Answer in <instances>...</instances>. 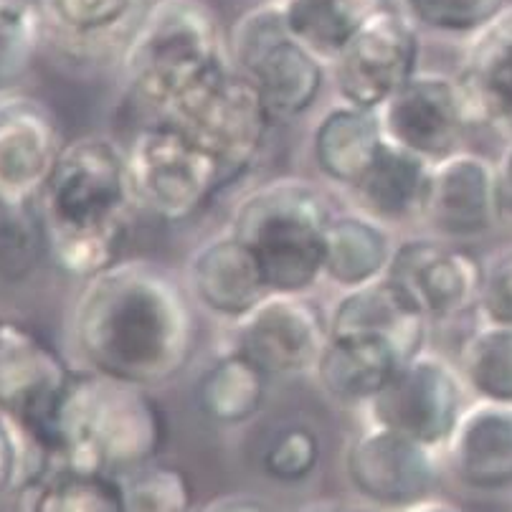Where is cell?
Here are the masks:
<instances>
[{"mask_svg":"<svg viewBox=\"0 0 512 512\" xmlns=\"http://www.w3.org/2000/svg\"><path fill=\"white\" fill-rule=\"evenodd\" d=\"M467 393L459 365L424 348L398 365L383 391L365 406V414L368 424L386 426L444 452L467 409Z\"/></svg>","mask_w":512,"mask_h":512,"instance_id":"ba28073f","label":"cell"},{"mask_svg":"<svg viewBox=\"0 0 512 512\" xmlns=\"http://www.w3.org/2000/svg\"><path fill=\"white\" fill-rule=\"evenodd\" d=\"M383 142L386 135L378 112L338 99L312 127V163L320 178L350 193L378 158Z\"/></svg>","mask_w":512,"mask_h":512,"instance_id":"44dd1931","label":"cell"},{"mask_svg":"<svg viewBox=\"0 0 512 512\" xmlns=\"http://www.w3.org/2000/svg\"><path fill=\"white\" fill-rule=\"evenodd\" d=\"M431 168L434 165L424 158L386 140L368 173L350 191V198L358 211L368 213L388 229L421 224Z\"/></svg>","mask_w":512,"mask_h":512,"instance_id":"603a6c76","label":"cell"},{"mask_svg":"<svg viewBox=\"0 0 512 512\" xmlns=\"http://www.w3.org/2000/svg\"><path fill=\"white\" fill-rule=\"evenodd\" d=\"M3 322H6V317H0V343H3Z\"/></svg>","mask_w":512,"mask_h":512,"instance_id":"b9f144b4","label":"cell"},{"mask_svg":"<svg viewBox=\"0 0 512 512\" xmlns=\"http://www.w3.org/2000/svg\"><path fill=\"white\" fill-rule=\"evenodd\" d=\"M127 512H193V485L188 474L158 459L122 477Z\"/></svg>","mask_w":512,"mask_h":512,"instance_id":"d6a6232c","label":"cell"},{"mask_svg":"<svg viewBox=\"0 0 512 512\" xmlns=\"http://www.w3.org/2000/svg\"><path fill=\"white\" fill-rule=\"evenodd\" d=\"M322 459V439L315 426L289 424L274 434L262 454V469L269 480L297 485L315 474Z\"/></svg>","mask_w":512,"mask_h":512,"instance_id":"836d02e7","label":"cell"},{"mask_svg":"<svg viewBox=\"0 0 512 512\" xmlns=\"http://www.w3.org/2000/svg\"><path fill=\"white\" fill-rule=\"evenodd\" d=\"M378 3H391V0H378Z\"/></svg>","mask_w":512,"mask_h":512,"instance_id":"7bdbcfd3","label":"cell"},{"mask_svg":"<svg viewBox=\"0 0 512 512\" xmlns=\"http://www.w3.org/2000/svg\"><path fill=\"white\" fill-rule=\"evenodd\" d=\"M289 31L327 66L338 59L378 0H279Z\"/></svg>","mask_w":512,"mask_h":512,"instance_id":"4316f807","label":"cell"},{"mask_svg":"<svg viewBox=\"0 0 512 512\" xmlns=\"http://www.w3.org/2000/svg\"><path fill=\"white\" fill-rule=\"evenodd\" d=\"M206 512H272L267 505H262L259 500H251V497H224V500L211 502L208 507H203Z\"/></svg>","mask_w":512,"mask_h":512,"instance_id":"74e56055","label":"cell"},{"mask_svg":"<svg viewBox=\"0 0 512 512\" xmlns=\"http://www.w3.org/2000/svg\"><path fill=\"white\" fill-rule=\"evenodd\" d=\"M388 282L426 322H452L477 312L485 264L464 244L421 234L398 241Z\"/></svg>","mask_w":512,"mask_h":512,"instance_id":"30bf717a","label":"cell"},{"mask_svg":"<svg viewBox=\"0 0 512 512\" xmlns=\"http://www.w3.org/2000/svg\"><path fill=\"white\" fill-rule=\"evenodd\" d=\"M480 322H500L512 325V246L492 256L485 264V282H482L480 302H477Z\"/></svg>","mask_w":512,"mask_h":512,"instance_id":"d590c367","label":"cell"},{"mask_svg":"<svg viewBox=\"0 0 512 512\" xmlns=\"http://www.w3.org/2000/svg\"><path fill=\"white\" fill-rule=\"evenodd\" d=\"M26 512H127L125 482L94 469H51L28 487Z\"/></svg>","mask_w":512,"mask_h":512,"instance_id":"83f0119b","label":"cell"},{"mask_svg":"<svg viewBox=\"0 0 512 512\" xmlns=\"http://www.w3.org/2000/svg\"><path fill=\"white\" fill-rule=\"evenodd\" d=\"M44 41L36 6L0 3V99L16 92L31 74Z\"/></svg>","mask_w":512,"mask_h":512,"instance_id":"4dcf8cb0","label":"cell"},{"mask_svg":"<svg viewBox=\"0 0 512 512\" xmlns=\"http://www.w3.org/2000/svg\"><path fill=\"white\" fill-rule=\"evenodd\" d=\"M153 0H36L41 28L66 56L97 59L122 54Z\"/></svg>","mask_w":512,"mask_h":512,"instance_id":"ffe728a7","label":"cell"},{"mask_svg":"<svg viewBox=\"0 0 512 512\" xmlns=\"http://www.w3.org/2000/svg\"><path fill=\"white\" fill-rule=\"evenodd\" d=\"M404 360V355L381 338L330 335L312 376L333 404L365 411Z\"/></svg>","mask_w":512,"mask_h":512,"instance_id":"7402d4cb","label":"cell"},{"mask_svg":"<svg viewBox=\"0 0 512 512\" xmlns=\"http://www.w3.org/2000/svg\"><path fill=\"white\" fill-rule=\"evenodd\" d=\"M186 277L191 300L226 325H236L269 295L254 254L229 229L193 251Z\"/></svg>","mask_w":512,"mask_h":512,"instance_id":"e0dca14e","label":"cell"},{"mask_svg":"<svg viewBox=\"0 0 512 512\" xmlns=\"http://www.w3.org/2000/svg\"><path fill=\"white\" fill-rule=\"evenodd\" d=\"M71 340L92 371L135 386H165L186 371L196 350L191 295L160 264L117 259L82 282Z\"/></svg>","mask_w":512,"mask_h":512,"instance_id":"6da1fadb","label":"cell"},{"mask_svg":"<svg viewBox=\"0 0 512 512\" xmlns=\"http://www.w3.org/2000/svg\"><path fill=\"white\" fill-rule=\"evenodd\" d=\"M193 512H206V510H193Z\"/></svg>","mask_w":512,"mask_h":512,"instance_id":"ee69618b","label":"cell"},{"mask_svg":"<svg viewBox=\"0 0 512 512\" xmlns=\"http://www.w3.org/2000/svg\"><path fill=\"white\" fill-rule=\"evenodd\" d=\"M173 122L188 127L211 148L224 168L226 186L259 163L277 125L259 92L236 69Z\"/></svg>","mask_w":512,"mask_h":512,"instance_id":"5bb4252c","label":"cell"},{"mask_svg":"<svg viewBox=\"0 0 512 512\" xmlns=\"http://www.w3.org/2000/svg\"><path fill=\"white\" fill-rule=\"evenodd\" d=\"M41 480V464L16 421L0 411V500Z\"/></svg>","mask_w":512,"mask_h":512,"instance_id":"e575fe53","label":"cell"},{"mask_svg":"<svg viewBox=\"0 0 512 512\" xmlns=\"http://www.w3.org/2000/svg\"><path fill=\"white\" fill-rule=\"evenodd\" d=\"M132 196L163 224H186L226 188L206 142L173 120H145L125 148Z\"/></svg>","mask_w":512,"mask_h":512,"instance_id":"8992f818","label":"cell"},{"mask_svg":"<svg viewBox=\"0 0 512 512\" xmlns=\"http://www.w3.org/2000/svg\"><path fill=\"white\" fill-rule=\"evenodd\" d=\"M145 120H178L229 74V36L203 0H153L120 54Z\"/></svg>","mask_w":512,"mask_h":512,"instance_id":"277c9868","label":"cell"},{"mask_svg":"<svg viewBox=\"0 0 512 512\" xmlns=\"http://www.w3.org/2000/svg\"><path fill=\"white\" fill-rule=\"evenodd\" d=\"M497 163V183H500L502 221L512 226V142H507Z\"/></svg>","mask_w":512,"mask_h":512,"instance_id":"8d00e7d4","label":"cell"},{"mask_svg":"<svg viewBox=\"0 0 512 512\" xmlns=\"http://www.w3.org/2000/svg\"><path fill=\"white\" fill-rule=\"evenodd\" d=\"M327 320H330V335L381 338L406 360L426 348L429 322L401 297V292L386 277L343 292Z\"/></svg>","mask_w":512,"mask_h":512,"instance_id":"cb8c5ba5","label":"cell"},{"mask_svg":"<svg viewBox=\"0 0 512 512\" xmlns=\"http://www.w3.org/2000/svg\"><path fill=\"white\" fill-rule=\"evenodd\" d=\"M421 28L444 39H472L505 8V0H398Z\"/></svg>","mask_w":512,"mask_h":512,"instance_id":"1f68e13d","label":"cell"},{"mask_svg":"<svg viewBox=\"0 0 512 512\" xmlns=\"http://www.w3.org/2000/svg\"><path fill=\"white\" fill-rule=\"evenodd\" d=\"M378 115L388 142L431 165L464 150V137L474 127L457 77L444 71L421 69Z\"/></svg>","mask_w":512,"mask_h":512,"instance_id":"4fadbf2b","label":"cell"},{"mask_svg":"<svg viewBox=\"0 0 512 512\" xmlns=\"http://www.w3.org/2000/svg\"><path fill=\"white\" fill-rule=\"evenodd\" d=\"M0 3H13V6H36V0H0Z\"/></svg>","mask_w":512,"mask_h":512,"instance_id":"60d3db41","label":"cell"},{"mask_svg":"<svg viewBox=\"0 0 512 512\" xmlns=\"http://www.w3.org/2000/svg\"><path fill=\"white\" fill-rule=\"evenodd\" d=\"M44 259H49V241L39 208H0V282H28Z\"/></svg>","mask_w":512,"mask_h":512,"instance_id":"f546056e","label":"cell"},{"mask_svg":"<svg viewBox=\"0 0 512 512\" xmlns=\"http://www.w3.org/2000/svg\"><path fill=\"white\" fill-rule=\"evenodd\" d=\"M269 381L244 353L226 348L198 381V406L213 424L241 426L264 409Z\"/></svg>","mask_w":512,"mask_h":512,"instance_id":"484cf974","label":"cell"},{"mask_svg":"<svg viewBox=\"0 0 512 512\" xmlns=\"http://www.w3.org/2000/svg\"><path fill=\"white\" fill-rule=\"evenodd\" d=\"M454 77L472 125L512 142V6L467 39Z\"/></svg>","mask_w":512,"mask_h":512,"instance_id":"ac0fdd59","label":"cell"},{"mask_svg":"<svg viewBox=\"0 0 512 512\" xmlns=\"http://www.w3.org/2000/svg\"><path fill=\"white\" fill-rule=\"evenodd\" d=\"M444 459L467 490H512V404L474 398L449 436Z\"/></svg>","mask_w":512,"mask_h":512,"instance_id":"d6986e66","label":"cell"},{"mask_svg":"<svg viewBox=\"0 0 512 512\" xmlns=\"http://www.w3.org/2000/svg\"><path fill=\"white\" fill-rule=\"evenodd\" d=\"M457 365L469 396L512 404V325L480 322L462 343Z\"/></svg>","mask_w":512,"mask_h":512,"instance_id":"f1b7e54d","label":"cell"},{"mask_svg":"<svg viewBox=\"0 0 512 512\" xmlns=\"http://www.w3.org/2000/svg\"><path fill=\"white\" fill-rule=\"evenodd\" d=\"M330 69L338 99L378 112L421 71V28L401 8L378 6Z\"/></svg>","mask_w":512,"mask_h":512,"instance_id":"9c48e42d","label":"cell"},{"mask_svg":"<svg viewBox=\"0 0 512 512\" xmlns=\"http://www.w3.org/2000/svg\"><path fill=\"white\" fill-rule=\"evenodd\" d=\"M64 145L44 102L11 94L0 99V208L36 206Z\"/></svg>","mask_w":512,"mask_h":512,"instance_id":"2e32d148","label":"cell"},{"mask_svg":"<svg viewBox=\"0 0 512 512\" xmlns=\"http://www.w3.org/2000/svg\"><path fill=\"white\" fill-rule=\"evenodd\" d=\"M421 224L434 236L457 244L485 239L502 221L497 163L487 155L459 150L431 168Z\"/></svg>","mask_w":512,"mask_h":512,"instance_id":"9a60e30c","label":"cell"},{"mask_svg":"<svg viewBox=\"0 0 512 512\" xmlns=\"http://www.w3.org/2000/svg\"><path fill=\"white\" fill-rule=\"evenodd\" d=\"M168 419L153 388L117 381L87 365L71 368L51 419L46 472L94 469L117 477L155 462Z\"/></svg>","mask_w":512,"mask_h":512,"instance_id":"3957f363","label":"cell"},{"mask_svg":"<svg viewBox=\"0 0 512 512\" xmlns=\"http://www.w3.org/2000/svg\"><path fill=\"white\" fill-rule=\"evenodd\" d=\"M396 244L393 229L358 208L333 213L325 229L322 279L340 292L378 282L388 274Z\"/></svg>","mask_w":512,"mask_h":512,"instance_id":"d4e9b609","label":"cell"},{"mask_svg":"<svg viewBox=\"0 0 512 512\" xmlns=\"http://www.w3.org/2000/svg\"><path fill=\"white\" fill-rule=\"evenodd\" d=\"M330 340V320L310 295L269 292L231 325L229 348L244 353L269 378L312 376Z\"/></svg>","mask_w":512,"mask_h":512,"instance_id":"8fae6325","label":"cell"},{"mask_svg":"<svg viewBox=\"0 0 512 512\" xmlns=\"http://www.w3.org/2000/svg\"><path fill=\"white\" fill-rule=\"evenodd\" d=\"M401 512H467L464 507L454 505V502L449 500H439V497H429V500H421L416 502V505L406 507V510Z\"/></svg>","mask_w":512,"mask_h":512,"instance_id":"f35d334b","label":"cell"},{"mask_svg":"<svg viewBox=\"0 0 512 512\" xmlns=\"http://www.w3.org/2000/svg\"><path fill=\"white\" fill-rule=\"evenodd\" d=\"M302 512H360V510H353V507H345V505H333V502H320V505L305 507Z\"/></svg>","mask_w":512,"mask_h":512,"instance_id":"ab89813d","label":"cell"},{"mask_svg":"<svg viewBox=\"0 0 512 512\" xmlns=\"http://www.w3.org/2000/svg\"><path fill=\"white\" fill-rule=\"evenodd\" d=\"M36 208L66 277L84 282L115 264L137 211L125 148L102 135L66 142Z\"/></svg>","mask_w":512,"mask_h":512,"instance_id":"7a4b0ae2","label":"cell"},{"mask_svg":"<svg viewBox=\"0 0 512 512\" xmlns=\"http://www.w3.org/2000/svg\"><path fill=\"white\" fill-rule=\"evenodd\" d=\"M439 449L386 426L368 424L345 447L343 469L363 500L388 510H406L434 497L442 462Z\"/></svg>","mask_w":512,"mask_h":512,"instance_id":"7c38bea8","label":"cell"},{"mask_svg":"<svg viewBox=\"0 0 512 512\" xmlns=\"http://www.w3.org/2000/svg\"><path fill=\"white\" fill-rule=\"evenodd\" d=\"M231 66L249 79L274 122L300 120L320 99L330 66L289 31L282 3L246 11L229 33Z\"/></svg>","mask_w":512,"mask_h":512,"instance_id":"52a82bcc","label":"cell"},{"mask_svg":"<svg viewBox=\"0 0 512 512\" xmlns=\"http://www.w3.org/2000/svg\"><path fill=\"white\" fill-rule=\"evenodd\" d=\"M333 206L307 178H274L234 206L229 231L262 269L269 292L310 295L322 282L325 229Z\"/></svg>","mask_w":512,"mask_h":512,"instance_id":"5b68a950","label":"cell"}]
</instances>
